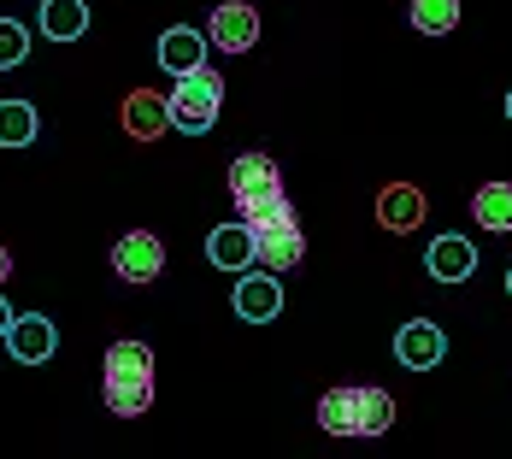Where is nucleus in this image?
<instances>
[{"instance_id":"obj_1","label":"nucleus","mask_w":512,"mask_h":459,"mask_svg":"<svg viewBox=\"0 0 512 459\" xmlns=\"http://www.w3.org/2000/svg\"><path fill=\"white\" fill-rule=\"evenodd\" d=\"M101 389H106V407L118 418H142L154 407V354H148V342H112L101 365Z\"/></svg>"},{"instance_id":"obj_2","label":"nucleus","mask_w":512,"mask_h":459,"mask_svg":"<svg viewBox=\"0 0 512 459\" xmlns=\"http://www.w3.org/2000/svg\"><path fill=\"white\" fill-rule=\"evenodd\" d=\"M318 424H324L330 436H383V430L395 424V401H389L383 389H371V383H359V389H330V395L318 401Z\"/></svg>"},{"instance_id":"obj_3","label":"nucleus","mask_w":512,"mask_h":459,"mask_svg":"<svg viewBox=\"0 0 512 459\" xmlns=\"http://www.w3.org/2000/svg\"><path fill=\"white\" fill-rule=\"evenodd\" d=\"M218 101H224V77H218L212 65L183 71L177 89L165 95V106H171V130H183V136H206V130L218 124Z\"/></svg>"},{"instance_id":"obj_4","label":"nucleus","mask_w":512,"mask_h":459,"mask_svg":"<svg viewBox=\"0 0 512 459\" xmlns=\"http://www.w3.org/2000/svg\"><path fill=\"white\" fill-rule=\"evenodd\" d=\"M248 236H254V265H265V271H289V265H301V254H307V236H301L295 212L289 218H271V224H248Z\"/></svg>"},{"instance_id":"obj_5","label":"nucleus","mask_w":512,"mask_h":459,"mask_svg":"<svg viewBox=\"0 0 512 459\" xmlns=\"http://www.w3.org/2000/svg\"><path fill=\"white\" fill-rule=\"evenodd\" d=\"M112 271H118L124 283H154L159 271H165V248H159L154 230H130V236L112 248Z\"/></svg>"},{"instance_id":"obj_6","label":"nucleus","mask_w":512,"mask_h":459,"mask_svg":"<svg viewBox=\"0 0 512 459\" xmlns=\"http://www.w3.org/2000/svg\"><path fill=\"white\" fill-rule=\"evenodd\" d=\"M206 36H212L224 53H248V48L259 42V12L248 6V0H224V6L212 12Z\"/></svg>"},{"instance_id":"obj_7","label":"nucleus","mask_w":512,"mask_h":459,"mask_svg":"<svg viewBox=\"0 0 512 459\" xmlns=\"http://www.w3.org/2000/svg\"><path fill=\"white\" fill-rule=\"evenodd\" d=\"M236 312L248 318V324H271L277 312H283V289H277V271H242V283H236Z\"/></svg>"},{"instance_id":"obj_8","label":"nucleus","mask_w":512,"mask_h":459,"mask_svg":"<svg viewBox=\"0 0 512 459\" xmlns=\"http://www.w3.org/2000/svg\"><path fill=\"white\" fill-rule=\"evenodd\" d=\"M277 189H283V177H277V159L271 153H236V165H230V195H236V206L259 201V195H277Z\"/></svg>"},{"instance_id":"obj_9","label":"nucleus","mask_w":512,"mask_h":459,"mask_svg":"<svg viewBox=\"0 0 512 459\" xmlns=\"http://www.w3.org/2000/svg\"><path fill=\"white\" fill-rule=\"evenodd\" d=\"M395 354H401L407 371H430V365H442L448 342H442V330L430 318H412V324H401V336H395Z\"/></svg>"},{"instance_id":"obj_10","label":"nucleus","mask_w":512,"mask_h":459,"mask_svg":"<svg viewBox=\"0 0 512 459\" xmlns=\"http://www.w3.org/2000/svg\"><path fill=\"white\" fill-rule=\"evenodd\" d=\"M424 265H430L436 283H465V277L477 271V248H471L465 236H436L430 254H424Z\"/></svg>"},{"instance_id":"obj_11","label":"nucleus","mask_w":512,"mask_h":459,"mask_svg":"<svg viewBox=\"0 0 512 459\" xmlns=\"http://www.w3.org/2000/svg\"><path fill=\"white\" fill-rule=\"evenodd\" d=\"M6 348H12V359H24V365H42V359H53V324L42 312L12 318L6 324Z\"/></svg>"},{"instance_id":"obj_12","label":"nucleus","mask_w":512,"mask_h":459,"mask_svg":"<svg viewBox=\"0 0 512 459\" xmlns=\"http://www.w3.org/2000/svg\"><path fill=\"white\" fill-rule=\"evenodd\" d=\"M124 130H130L136 142H154V136H165V130H171V106H165V95H154V89H136V95L124 101Z\"/></svg>"},{"instance_id":"obj_13","label":"nucleus","mask_w":512,"mask_h":459,"mask_svg":"<svg viewBox=\"0 0 512 459\" xmlns=\"http://www.w3.org/2000/svg\"><path fill=\"white\" fill-rule=\"evenodd\" d=\"M206 259H212L218 271H248V265H254V236H248V224H218V230L206 236Z\"/></svg>"},{"instance_id":"obj_14","label":"nucleus","mask_w":512,"mask_h":459,"mask_svg":"<svg viewBox=\"0 0 512 459\" xmlns=\"http://www.w3.org/2000/svg\"><path fill=\"white\" fill-rule=\"evenodd\" d=\"M377 224H383V230H418V224H424V195H418L412 183H389V189L377 195Z\"/></svg>"},{"instance_id":"obj_15","label":"nucleus","mask_w":512,"mask_h":459,"mask_svg":"<svg viewBox=\"0 0 512 459\" xmlns=\"http://www.w3.org/2000/svg\"><path fill=\"white\" fill-rule=\"evenodd\" d=\"M159 65L171 71V77H183V71H195V65H206V36L201 30H165L159 36Z\"/></svg>"},{"instance_id":"obj_16","label":"nucleus","mask_w":512,"mask_h":459,"mask_svg":"<svg viewBox=\"0 0 512 459\" xmlns=\"http://www.w3.org/2000/svg\"><path fill=\"white\" fill-rule=\"evenodd\" d=\"M83 30H89V6H83V0H42V36L77 42Z\"/></svg>"},{"instance_id":"obj_17","label":"nucleus","mask_w":512,"mask_h":459,"mask_svg":"<svg viewBox=\"0 0 512 459\" xmlns=\"http://www.w3.org/2000/svg\"><path fill=\"white\" fill-rule=\"evenodd\" d=\"M36 130H42V118L30 101H0V148H30Z\"/></svg>"},{"instance_id":"obj_18","label":"nucleus","mask_w":512,"mask_h":459,"mask_svg":"<svg viewBox=\"0 0 512 459\" xmlns=\"http://www.w3.org/2000/svg\"><path fill=\"white\" fill-rule=\"evenodd\" d=\"M471 212H477L483 230H512V183H483Z\"/></svg>"},{"instance_id":"obj_19","label":"nucleus","mask_w":512,"mask_h":459,"mask_svg":"<svg viewBox=\"0 0 512 459\" xmlns=\"http://www.w3.org/2000/svg\"><path fill=\"white\" fill-rule=\"evenodd\" d=\"M412 24L424 36H448L460 24V0H412Z\"/></svg>"},{"instance_id":"obj_20","label":"nucleus","mask_w":512,"mask_h":459,"mask_svg":"<svg viewBox=\"0 0 512 459\" xmlns=\"http://www.w3.org/2000/svg\"><path fill=\"white\" fill-rule=\"evenodd\" d=\"M24 59H30V30L18 18H0V71H12Z\"/></svg>"},{"instance_id":"obj_21","label":"nucleus","mask_w":512,"mask_h":459,"mask_svg":"<svg viewBox=\"0 0 512 459\" xmlns=\"http://www.w3.org/2000/svg\"><path fill=\"white\" fill-rule=\"evenodd\" d=\"M6 277H12V254H6V248H0V283H6Z\"/></svg>"},{"instance_id":"obj_22","label":"nucleus","mask_w":512,"mask_h":459,"mask_svg":"<svg viewBox=\"0 0 512 459\" xmlns=\"http://www.w3.org/2000/svg\"><path fill=\"white\" fill-rule=\"evenodd\" d=\"M6 324H12V312H6V301H0V336H6Z\"/></svg>"},{"instance_id":"obj_23","label":"nucleus","mask_w":512,"mask_h":459,"mask_svg":"<svg viewBox=\"0 0 512 459\" xmlns=\"http://www.w3.org/2000/svg\"><path fill=\"white\" fill-rule=\"evenodd\" d=\"M507 295H512V271H507Z\"/></svg>"},{"instance_id":"obj_24","label":"nucleus","mask_w":512,"mask_h":459,"mask_svg":"<svg viewBox=\"0 0 512 459\" xmlns=\"http://www.w3.org/2000/svg\"><path fill=\"white\" fill-rule=\"evenodd\" d=\"M507 118H512V95H507Z\"/></svg>"}]
</instances>
